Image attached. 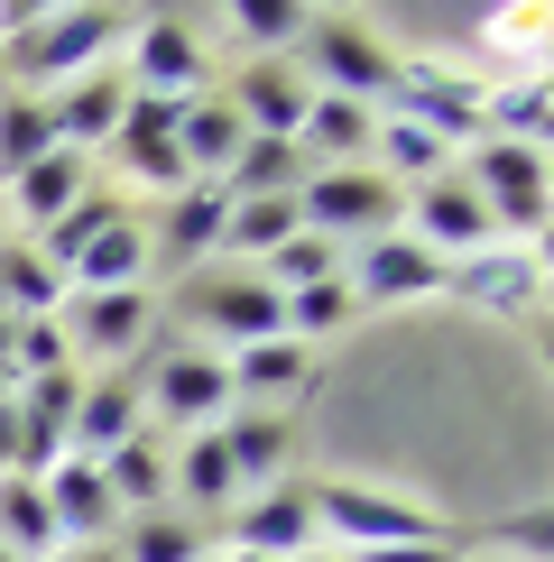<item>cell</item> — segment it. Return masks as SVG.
<instances>
[{
	"mask_svg": "<svg viewBox=\"0 0 554 562\" xmlns=\"http://www.w3.org/2000/svg\"><path fill=\"white\" fill-rule=\"evenodd\" d=\"M130 37V19L121 10H46L29 37H10V75L19 92H65V83H84V75H102V56Z\"/></svg>",
	"mask_w": 554,
	"mask_h": 562,
	"instance_id": "6da1fadb",
	"label": "cell"
},
{
	"mask_svg": "<svg viewBox=\"0 0 554 562\" xmlns=\"http://www.w3.org/2000/svg\"><path fill=\"white\" fill-rule=\"evenodd\" d=\"M287 65H306V92H342L361 111H388V92H398V56L361 19H306V37H296Z\"/></svg>",
	"mask_w": 554,
	"mask_h": 562,
	"instance_id": "7a4b0ae2",
	"label": "cell"
},
{
	"mask_svg": "<svg viewBox=\"0 0 554 562\" xmlns=\"http://www.w3.org/2000/svg\"><path fill=\"white\" fill-rule=\"evenodd\" d=\"M462 184L480 194V213H490L499 240L545 249V194H554L545 148H508V138H480V148H472V176H462Z\"/></svg>",
	"mask_w": 554,
	"mask_h": 562,
	"instance_id": "3957f363",
	"label": "cell"
},
{
	"mask_svg": "<svg viewBox=\"0 0 554 562\" xmlns=\"http://www.w3.org/2000/svg\"><path fill=\"white\" fill-rule=\"evenodd\" d=\"M306 498H314V535H333V553H388V544H434L444 535L425 507L352 488V480H306Z\"/></svg>",
	"mask_w": 554,
	"mask_h": 562,
	"instance_id": "277c9868",
	"label": "cell"
},
{
	"mask_svg": "<svg viewBox=\"0 0 554 562\" xmlns=\"http://www.w3.org/2000/svg\"><path fill=\"white\" fill-rule=\"evenodd\" d=\"M185 323L213 333V341H231V350L287 341V304H277V286L259 268H195L185 277Z\"/></svg>",
	"mask_w": 554,
	"mask_h": 562,
	"instance_id": "5b68a950",
	"label": "cell"
},
{
	"mask_svg": "<svg viewBox=\"0 0 554 562\" xmlns=\"http://www.w3.org/2000/svg\"><path fill=\"white\" fill-rule=\"evenodd\" d=\"M296 222L314 231V240H379L388 222H398V184L379 167H306L296 184Z\"/></svg>",
	"mask_w": 554,
	"mask_h": 562,
	"instance_id": "8992f818",
	"label": "cell"
},
{
	"mask_svg": "<svg viewBox=\"0 0 554 562\" xmlns=\"http://www.w3.org/2000/svg\"><path fill=\"white\" fill-rule=\"evenodd\" d=\"M138 406L157 415V425H185V434H203L213 415H231V369H222V350H203V341H167L148 369H138Z\"/></svg>",
	"mask_w": 554,
	"mask_h": 562,
	"instance_id": "52a82bcc",
	"label": "cell"
},
{
	"mask_svg": "<svg viewBox=\"0 0 554 562\" xmlns=\"http://www.w3.org/2000/svg\"><path fill=\"white\" fill-rule=\"evenodd\" d=\"M222 544H231V553H259V562H306V553H323L306 480H277V488H259V498L222 507Z\"/></svg>",
	"mask_w": 554,
	"mask_h": 562,
	"instance_id": "ba28073f",
	"label": "cell"
},
{
	"mask_svg": "<svg viewBox=\"0 0 554 562\" xmlns=\"http://www.w3.org/2000/svg\"><path fill=\"white\" fill-rule=\"evenodd\" d=\"M480 102H490V83H472V75H453V65H434V56H398V92H388V111L416 130H434L453 148V138H480Z\"/></svg>",
	"mask_w": 554,
	"mask_h": 562,
	"instance_id": "9c48e42d",
	"label": "cell"
},
{
	"mask_svg": "<svg viewBox=\"0 0 554 562\" xmlns=\"http://www.w3.org/2000/svg\"><path fill=\"white\" fill-rule=\"evenodd\" d=\"M138 46H130V92H148V102H195V92H213V65H203V46H195V29H185L176 10H157V19H138L130 29Z\"/></svg>",
	"mask_w": 554,
	"mask_h": 562,
	"instance_id": "30bf717a",
	"label": "cell"
},
{
	"mask_svg": "<svg viewBox=\"0 0 554 562\" xmlns=\"http://www.w3.org/2000/svg\"><path fill=\"white\" fill-rule=\"evenodd\" d=\"M444 295L480 304V314H536V295H545V249L490 240V249H472V259H444Z\"/></svg>",
	"mask_w": 554,
	"mask_h": 562,
	"instance_id": "8fae6325",
	"label": "cell"
},
{
	"mask_svg": "<svg viewBox=\"0 0 554 562\" xmlns=\"http://www.w3.org/2000/svg\"><path fill=\"white\" fill-rule=\"evenodd\" d=\"M222 213H231L222 184H185V194H167V203H157V222H138V231H148V268H176V277L213 268Z\"/></svg>",
	"mask_w": 554,
	"mask_h": 562,
	"instance_id": "7c38bea8",
	"label": "cell"
},
{
	"mask_svg": "<svg viewBox=\"0 0 554 562\" xmlns=\"http://www.w3.org/2000/svg\"><path fill=\"white\" fill-rule=\"evenodd\" d=\"M148 323H157V295L148 286L65 295L56 304V333H65V350H84V360H121V350H138V341H148Z\"/></svg>",
	"mask_w": 554,
	"mask_h": 562,
	"instance_id": "4fadbf2b",
	"label": "cell"
},
{
	"mask_svg": "<svg viewBox=\"0 0 554 562\" xmlns=\"http://www.w3.org/2000/svg\"><path fill=\"white\" fill-rule=\"evenodd\" d=\"M176 111L185 102H148V92H130V111H121V130H111V157H121V176H138L157 203L185 194V157H176Z\"/></svg>",
	"mask_w": 554,
	"mask_h": 562,
	"instance_id": "5bb4252c",
	"label": "cell"
},
{
	"mask_svg": "<svg viewBox=\"0 0 554 562\" xmlns=\"http://www.w3.org/2000/svg\"><path fill=\"white\" fill-rule=\"evenodd\" d=\"M342 286H352V304L444 295V259H434V249H416L407 231H379V240H361V259H342Z\"/></svg>",
	"mask_w": 554,
	"mask_h": 562,
	"instance_id": "9a60e30c",
	"label": "cell"
},
{
	"mask_svg": "<svg viewBox=\"0 0 554 562\" xmlns=\"http://www.w3.org/2000/svg\"><path fill=\"white\" fill-rule=\"evenodd\" d=\"M407 240L416 249H434V259H472V249H490L499 231H490V213H480V194L472 184H453V176H434V184H416L407 194Z\"/></svg>",
	"mask_w": 554,
	"mask_h": 562,
	"instance_id": "2e32d148",
	"label": "cell"
},
{
	"mask_svg": "<svg viewBox=\"0 0 554 562\" xmlns=\"http://www.w3.org/2000/svg\"><path fill=\"white\" fill-rule=\"evenodd\" d=\"M231 121H241L250 138H296V121H306V75H296L287 56H250L241 75L222 83Z\"/></svg>",
	"mask_w": 554,
	"mask_h": 562,
	"instance_id": "e0dca14e",
	"label": "cell"
},
{
	"mask_svg": "<svg viewBox=\"0 0 554 562\" xmlns=\"http://www.w3.org/2000/svg\"><path fill=\"white\" fill-rule=\"evenodd\" d=\"M37 498H46V517H56V544H111V535H121V507H111V488H102V461L65 452L56 471L37 480Z\"/></svg>",
	"mask_w": 554,
	"mask_h": 562,
	"instance_id": "ac0fdd59",
	"label": "cell"
},
{
	"mask_svg": "<svg viewBox=\"0 0 554 562\" xmlns=\"http://www.w3.org/2000/svg\"><path fill=\"white\" fill-rule=\"evenodd\" d=\"M138 425H148V406H138V369H111V379H92V387L75 396L65 452H75V461H102V452H121Z\"/></svg>",
	"mask_w": 554,
	"mask_h": 562,
	"instance_id": "d6986e66",
	"label": "cell"
},
{
	"mask_svg": "<svg viewBox=\"0 0 554 562\" xmlns=\"http://www.w3.org/2000/svg\"><path fill=\"white\" fill-rule=\"evenodd\" d=\"M121 111H130V83L111 75V65H102V75H84V83H65V92H46V130H56V148H75V157L111 148Z\"/></svg>",
	"mask_w": 554,
	"mask_h": 562,
	"instance_id": "ffe728a7",
	"label": "cell"
},
{
	"mask_svg": "<svg viewBox=\"0 0 554 562\" xmlns=\"http://www.w3.org/2000/svg\"><path fill=\"white\" fill-rule=\"evenodd\" d=\"M222 369H231V406H250V415H277V396H306V379H314L306 341H250V350H222Z\"/></svg>",
	"mask_w": 554,
	"mask_h": 562,
	"instance_id": "44dd1931",
	"label": "cell"
},
{
	"mask_svg": "<svg viewBox=\"0 0 554 562\" xmlns=\"http://www.w3.org/2000/svg\"><path fill=\"white\" fill-rule=\"evenodd\" d=\"M241 121H231V102L222 92H195V102L176 111V157H185V176L195 184H222L231 176V157H241Z\"/></svg>",
	"mask_w": 554,
	"mask_h": 562,
	"instance_id": "7402d4cb",
	"label": "cell"
},
{
	"mask_svg": "<svg viewBox=\"0 0 554 562\" xmlns=\"http://www.w3.org/2000/svg\"><path fill=\"white\" fill-rule=\"evenodd\" d=\"M121 286H148V231H138V213H121L65 268V295H121Z\"/></svg>",
	"mask_w": 554,
	"mask_h": 562,
	"instance_id": "603a6c76",
	"label": "cell"
},
{
	"mask_svg": "<svg viewBox=\"0 0 554 562\" xmlns=\"http://www.w3.org/2000/svg\"><path fill=\"white\" fill-rule=\"evenodd\" d=\"M213 434H222V452H231V471H241V488H277V480H287V452H296V425H287V415L231 406Z\"/></svg>",
	"mask_w": 554,
	"mask_h": 562,
	"instance_id": "cb8c5ba5",
	"label": "cell"
},
{
	"mask_svg": "<svg viewBox=\"0 0 554 562\" xmlns=\"http://www.w3.org/2000/svg\"><path fill=\"white\" fill-rule=\"evenodd\" d=\"M167 498H185L195 517H222V507H241V471H231V452H222V434L203 425L185 452H167Z\"/></svg>",
	"mask_w": 554,
	"mask_h": 562,
	"instance_id": "d4e9b609",
	"label": "cell"
},
{
	"mask_svg": "<svg viewBox=\"0 0 554 562\" xmlns=\"http://www.w3.org/2000/svg\"><path fill=\"white\" fill-rule=\"evenodd\" d=\"M121 213H130V203H121V194H111V184H84V194H75V203H65V213H56V222H46V231H37V240H29V249H37V259H46V268H56V277H65V268H75V259H84V249H92V240H102V231H111V222H121Z\"/></svg>",
	"mask_w": 554,
	"mask_h": 562,
	"instance_id": "484cf974",
	"label": "cell"
},
{
	"mask_svg": "<svg viewBox=\"0 0 554 562\" xmlns=\"http://www.w3.org/2000/svg\"><path fill=\"white\" fill-rule=\"evenodd\" d=\"M296 231V194H231V213H222V249H213V268L222 259H250L259 268L277 240Z\"/></svg>",
	"mask_w": 554,
	"mask_h": 562,
	"instance_id": "4316f807",
	"label": "cell"
},
{
	"mask_svg": "<svg viewBox=\"0 0 554 562\" xmlns=\"http://www.w3.org/2000/svg\"><path fill=\"white\" fill-rule=\"evenodd\" d=\"M84 184H92V157H75V148H46L37 167H29V176L10 184V213L29 222V231H46V222L65 213V203L84 194Z\"/></svg>",
	"mask_w": 554,
	"mask_h": 562,
	"instance_id": "83f0119b",
	"label": "cell"
},
{
	"mask_svg": "<svg viewBox=\"0 0 554 562\" xmlns=\"http://www.w3.org/2000/svg\"><path fill=\"white\" fill-rule=\"evenodd\" d=\"M102 488H111L121 517H157V507H167V452H157L148 434H130L121 452H102Z\"/></svg>",
	"mask_w": 554,
	"mask_h": 562,
	"instance_id": "f1b7e54d",
	"label": "cell"
},
{
	"mask_svg": "<svg viewBox=\"0 0 554 562\" xmlns=\"http://www.w3.org/2000/svg\"><path fill=\"white\" fill-rule=\"evenodd\" d=\"M56 304H65V277L46 268L29 240H0V314L10 323H46Z\"/></svg>",
	"mask_w": 554,
	"mask_h": 562,
	"instance_id": "f546056e",
	"label": "cell"
},
{
	"mask_svg": "<svg viewBox=\"0 0 554 562\" xmlns=\"http://www.w3.org/2000/svg\"><path fill=\"white\" fill-rule=\"evenodd\" d=\"M0 553H19V562L56 553V517H46L37 480H19V471H0Z\"/></svg>",
	"mask_w": 554,
	"mask_h": 562,
	"instance_id": "4dcf8cb0",
	"label": "cell"
},
{
	"mask_svg": "<svg viewBox=\"0 0 554 562\" xmlns=\"http://www.w3.org/2000/svg\"><path fill=\"white\" fill-rule=\"evenodd\" d=\"M545 111H554L545 75H527V83H499L490 102H480V130L508 138V148H545Z\"/></svg>",
	"mask_w": 554,
	"mask_h": 562,
	"instance_id": "1f68e13d",
	"label": "cell"
},
{
	"mask_svg": "<svg viewBox=\"0 0 554 562\" xmlns=\"http://www.w3.org/2000/svg\"><path fill=\"white\" fill-rule=\"evenodd\" d=\"M306 184V157H296V138H241V157H231L222 194H296Z\"/></svg>",
	"mask_w": 554,
	"mask_h": 562,
	"instance_id": "d6a6232c",
	"label": "cell"
},
{
	"mask_svg": "<svg viewBox=\"0 0 554 562\" xmlns=\"http://www.w3.org/2000/svg\"><path fill=\"white\" fill-rule=\"evenodd\" d=\"M46 148H56V130H46V102H37V92H0V184H19Z\"/></svg>",
	"mask_w": 554,
	"mask_h": 562,
	"instance_id": "836d02e7",
	"label": "cell"
},
{
	"mask_svg": "<svg viewBox=\"0 0 554 562\" xmlns=\"http://www.w3.org/2000/svg\"><path fill=\"white\" fill-rule=\"evenodd\" d=\"M111 553L121 562H203V526L176 517V507H157V517H130V535Z\"/></svg>",
	"mask_w": 554,
	"mask_h": 562,
	"instance_id": "e575fe53",
	"label": "cell"
},
{
	"mask_svg": "<svg viewBox=\"0 0 554 562\" xmlns=\"http://www.w3.org/2000/svg\"><path fill=\"white\" fill-rule=\"evenodd\" d=\"M259 277H268L277 295H296V286H323V277H342V249H333V240H314V231L296 222L287 240H277L268 259H259Z\"/></svg>",
	"mask_w": 554,
	"mask_h": 562,
	"instance_id": "d590c367",
	"label": "cell"
},
{
	"mask_svg": "<svg viewBox=\"0 0 554 562\" xmlns=\"http://www.w3.org/2000/svg\"><path fill=\"white\" fill-rule=\"evenodd\" d=\"M306 19H314V10H287V0H231V10H222V29H231V37H250L259 56H296Z\"/></svg>",
	"mask_w": 554,
	"mask_h": 562,
	"instance_id": "8d00e7d4",
	"label": "cell"
},
{
	"mask_svg": "<svg viewBox=\"0 0 554 562\" xmlns=\"http://www.w3.org/2000/svg\"><path fill=\"white\" fill-rule=\"evenodd\" d=\"M277 304H287V341L342 333V323L361 314V304H352V286H342V277H323V286H296V295H277Z\"/></svg>",
	"mask_w": 554,
	"mask_h": 562,
	"instance_id": "74e56055",
	"label": "cell"
},
{
	"mask_svg": "<svg viewBox=\"0 0 554 562\" xmlns=\"http://www.w3.org/2000/svg\"><path fill=\"white\" fill-rule=\"evenodd\" d=\"M499 544L518 553V562H545V544H554V535H545V507H527V517H508V526H499Z\"/></svg>",
	"mask_w": 554,
	"mask_h": 562,
	"instance_id": "f35d334b",
	"label": "cell"
},
{
	"mask_svg": "<svg viewBox=\"0 0 554 562\" xmlns=\"http://www.w3.org/2000/svg\"><path fill=\"white\" fill-rule=\"evenodd\" d=\"M342 562H453V544L434 535V544H388V553H342Z\"/></svg>",
	"mask_w": 554,
	"mask_h": 562,
	"instance_id": "ab89813d",
	"label": "cell"
},
{
	"mask_svg": "<svg viewBox=\"0 0 554 562\" xmlns=\"http://www.w3.org/2000/svg\"><path fill=\"white\" fill-rule=\"evenodd\" d=\"M46 562H121V553H111V544H56Z\"/></svg>",
	"mask_w": 554,
	"mask_h": 562,
	"instance_id": "60d3db41",
	"label": "cell"
},
{
	"mask_svg": "<svg viewBox=\"0 0 554 562\" xmlns=\"http://www.w3.org/2000/svg\"><path fill=\"white\" fill-rule=\"evenodd\" d=\"M453 562H508V553H453Z\"/></svg>",
	"mask_w": 554,
	"mask_h": 562,
	"instance_id": "b9f144b4",
	"label": "cell"
},
{
	"mask_svg": "<svg viewBox=\"0 0 554 562\" xmlns=\"http://www.w3.org/2000/svg\"><path fill=\"white\" fill-rule=\"evenodd\" d=\"M213 562H259V553H213Z\"/></svg>",
	"mask_w": 554,
	"mask_h": 562,
	"instance_id": "7bdbcfd3",
	"label": "cell"
},
{
	"mask_svg": "<svg viewBox=\"0 0 554 562\" xmlns=\"http://www.w3.org/2000/svg\"><path fill=\"white\" fill-rule=\"evenodd\" d=\"M306 562H342V553H306Z\"/></svg>",
	"mask_w": 554,
	"mask_h": 562,
	"instance_id": "ee69618b",
	"label": "cell"
},
{
	"mask_svg": "<svg viewBox=\"0 0 554 562\" xmlns=\"http://www.w3.org/2000/svg\"><path fill=\"white\" fill-rule=\"evenodd\" d=\"M0 562H19V553H0Z\"/></svg>",
	"mask_w": 554,
	"mask_h": 562,
	"instance_id": "f6af8a7d",
	"label": "cell"
},
{
	"mask_svg": "<svg viewBox=\"0 0 554 562\" xmlns=\"http://www.w3.org/2000/svg\"><path fill=\"white\" fill-rule=\"evenodd\" d=\"M203 562H213V553H203Z\"/></svg>",
	"mask_w": 554,
	"mask_h": 562,
	"instance_id": "bcb514c9",
	"label": "cell"
}]
</instances>
